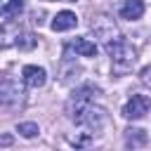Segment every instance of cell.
<instances>
[{
    "label": "cell",
    "mask_w": 151,
    "mask_h": 151,
    "mask_svg": "<svg viewBox=\"0 0 151 151\" xmlns=\"http://www.w3.org/2000/svg\"><path fill=\"white\" fill-rule=\"evenodd\" d=\"M106 52L111 57V64H113V73L116 76H125L137 64V52H134V47L125 38H118L116 42L106 45Z\"/></svg>",
    "instance_id": "6da1fadb"
},
{
    "label": "cell",
    "mask_w": 151,
    "mask_h": 151,
    "mask_svg": "<svg viewBox=\"0 0 151 151\" xmlns=\"http://www.w3.org/2000/svg\"><path fill=\"white\" fill-rule=\"evenodd\" d=\"M97 92H99V90H97L94 85H83V87H78V90L68 97V101H66V113H68V118L76 120V123H80L83 113H85L87 106L94 101V94H97Z\"/></svg>",
    "instance_id": "7a4b0ae2"
},
{
    "label": "cell",
    "mask_w": 151,
    "mask_h": 151,
    "mask_svg": "<svg viewBox=\"0 0 151 151\" xmlns=\"http://www.w3.org/2000/svg\"><path fill=\"white\" fill-rule=\"evenodd\" d=\"M90 28H92V33L104 42V47L111 45V42H116L118 38H123L120 31H118V26H116V21H113L109 14H97V17H92Z\"/></svg>",
    "instance_id": "3957f363"
},
{
    "label": "cell",
    "mask_w": 151,
    "mask_h": 151,
    "mask_svg": "<svg viewBox=\"0 0 151 151\" xmlns=\"http://www.w3.org/2000/svg\"><path fill=\"white\" fill-rule=\"evenodd\" d=\"M149 109H151V97H146V94H132L130 101L123 106V116L127 120H139V118H144L149 113Z\"/></svg>",
    "instance_id": "277c9868"
},
{
    "label": "cell",
    "mask_w": 151,
    "mask_h": 151,
    "mask_svg": "<svg viewBox=\"0 0 151 151\" xmlns=\"http://www.w3.org/2000/svg\"><path fill=\"white\" fill-rule=\"evenodd\" d=\"M21 87L5 73H0V106H17L21 101Z\"/></svg>",
    "instance_id": "5b68a950"
},
{
    "label": "cell",
    "mask_w": 151,
    "mask_h": 151,
    "mask_svg": "<svg viewBox=\"0 0 151 151\" xmlns=\"http://www.w3.org/2000/svg\"><path fill=\"white\" fill-rule=\"evenodd\" d=\"M21 78H24V83L28 87H42L45 80H47V73H45L42 66H24Z\"/></svg>",
    "instance_id": "8992f818"
},
{
    "label": "cell",
    "mask_w": 151,
    "mask_h": 151,
    "mask_svg": "<svg viewBox=\"0 0 151 151\" xmlns=\"http://www.w3.org/2000/svg\"><path fill=\"white\" fill-rule=\"evenodd\" d=\"M118 14H120V19L137 21V19H142V14H144V2H142V0H125V2L118 7Z\"/></svg>",
    "instance_id": "52a82bcc"
},
{
    "label": "cell",
    "mask_w": 151,
    "mask_h": 151,
    "mask_svg": "<svg viewBox=\"0 0 151 151\" xmlns=\"http://www.w3.org/2000/svg\"><path fill=\"white\" fill-rule=\"evenodd\" d=\"M52 31H71V28H76L78 26V17L73 14V12H68V9H64V12H59L54 19H52Z\"/></svg>",
    "instance_id": "ba28073f"
},
{
    "label": "cell",
    "mask_w": 151,
    "mask_h": 151,
    "mask_svg": "<svg viewBox=\"0 0 151 151\" xmlns=\"http://www.w3.org/2000/svg\"><path fill=\"white\" fill-rule=\"evenodd\" d=\"M146 142H149V137H146V132H144L142 127H127V130H125V146H127V149L144 146Z\"/></svg>",
    "instance_id": "9c48e42d"
},
{
    "label": "cell",
    "mask_w": 151,
    "mask_h": 151,
    "mask_svg": "<svg viewBox=\"0 0 151 151\" xmlns=\"http://www.w3.org/2000/svg\"><path fill=\"white\" fill-rule=\"evenodd\" d=\"M71 47H73L78 54H83V57H97V45H94L92 40H87V38H73Z\"/></svg>",
    "instance_id": "30bf717a"
},
{
    "label": "cell",
    "mask_w": 151,
    "mask_h": 151,
    "mask_svg": "<svg viewBox=\"0 0 151 151\" xmlns=\"http://www.w3.org/2000/svg\"><path fill=\"white\" fill-rule=\"evenodd\" d=\"M19 31L12 28V26H0V47H7V45H14Z\"/></svg>",
    "instance_id": "8fae6325"
},
{
    "label": "cell",
    "mask_w": 151,
    "mask_h": 151,
    "mask_svg": "<svg viewBox=\"0 0 151 151\" xmlns=\"http://www.w3.org/2000/svg\"><path fill=\"white\" fill-rule=\"evenodd\" d=\"M35 42H38V38L31 35V33H19L17 40H14V45H17L19 50H31V47H35Z\"/></svg>",
    "instance_id": "7c38bea8"
},
{
    "label": "cell",
    "mask_w": 151,
    "mask_h": 151,
    "mask_svg": "<svg viewBox=\"0 0 151 151\" xmlns=\"http://www.w3.org/2000/svg\"><path fill=\"white\" fill-rule=\"evenodd\" d=\"M92 139H94V132L83 130V132H76V137H71V144L73 146H87V144H92Z\"/></svg>",
    "instance_id": "4fadbf2b"
},
{
    "label": "cell",
    "mask_w": 151,
    "mask_h": 151,
    "mask_svg": "<svg viewBox=\"0 0 151 151\" xmlns=\"http://www.w3.org/2000/svg\"><path fill=\"white\" fill-rule=\"evenodd\" d=\"M24 9V0H9L5 7H2V17H19V12Z\"/></svg>",
    "instance_id": "5bb4252c"
},
{
    "label": "cell",
    "mask_w": 151,
    "mask_h": 151,
    "mask_svg": "<svg viewBox=\"0 0 151 151\" xmlns=\"http://www.w3.org/2000/svg\"><path fill=\"white\" fill-rule=\"evenodd\" d=\"M17 132H19L21 137L31 139V137H35V134L40 132V127H38L35 123H19V125H17Z\"/></svg>",
    "instance_id": "9a60e30c"
},
{
    "label": "cell",
    "mask_w": 151,
    "mask_h": 151,
    "mask_svg": "<svg viewBox=\"0 0 151 151\" xmlns=\"http://www.w3.org/2000/svg\"><path fill=\"white\" fill-rule=\"evenodd\" d=\"M139 80H142L146 87H151V66H144V68L139 71Z\"/></svg>",
    "instance_id": "2e32d148"
},
{
    "label": "cell",
    "mask_w": 151,
    "mask_h": 151,
    "mask_svg": "<svg viewBox=\"0 0 151 151\" xmlns=\"http://www.w3.org/2000/svg\"><path fill=\"white\" fill-rule=\"evenodd\" d=\"M64 2H76V0H64Z\"/></svg>",
    "instance_id": "e0dca14e"
}]
</instances>
